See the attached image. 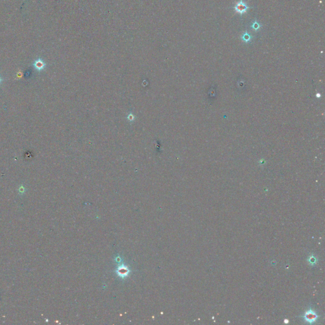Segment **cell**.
<instances>
[{
    "mask_svg": "<svg viewBox=\"0 0 325 325\" xmlns=\"http://www.w3.org/2000/svg\"><path fill=\"white\" fill-rule=\"evenodd\" d=\"M302 318L305 322L310 324H313L316 323V321L318 320L319 316L314 310L310 309L309 310H307L305 313L302 316Z\"/></svg>",
    "mask_w": 325,
    "mask_h": 325,
    "instance_id": "6da1fadb",
    "label": "cell"
},
{
    "mask_svg": "<svg viewBox=\"0 0 325 325\" xmlns=\"http://www.w3.org/2000/svg\"><path fill=\"white\" fill-rule=\"evenodd\" d=\"M116 273L118 274V276H120V277L125 278V277H126L128 275V274L130 273V271L128 269V268L126 266L121 265V266L118 267V269L116 271Z\"/></svg>",
    "mask_w": 325,
    "mask_h": 325,
    "instance_id": "7a4b0ae2",
    "label": "cell"
},
{
    "mask_svg": "<svg viewBox=\"0 0 325 325\" xmlns=\"http://www.w3.org/2000/svg\"><path fill=\"white\" fill-rule=\"evenodd\" d=\"M249 7L247 6V5L243 1V0H241L240 2H239L235 7V10L236 12L239 13L241 15H243L244 13L247 12V10Z\"/></svg>",
    "mask_w": 325,
    "mask_h": 325,
    "instance_id": "3957f363",
    "label": "cell"
},
{
    "mask_svg": "<svg viewBox=\"0 0 325 325\" xmlns=\"http://www.w3.org/2000/svg\"><path fill=\"white\" fill-rule=\"evenodd\" d=\"M33 65L34 68L36 69L37 71H41L42 70L45 69L46 64L41 59H38L34 62Z\"/></svg>",
    "mask_w": 325,
    "mask_h": 325,
    "instance_id": "277c9868",
    "label": "cell"
},
{
    "mask_svg": "<svg viewBox=\"0 0 325 325\" xmlns=\"http://www.w3.org/2000/svg\"><path fill=\"white\" fill-rule=\"evenodd\" d=\"M307 261H308L310 265H316V263H317L318 262V259L317 258H316L314 255H310L308 258V259H307Z\"/></svg>",
    "mask_w": 325,
    "mask_h": 325,
    "instance_id": "5b68a950",
    "label": "cell"
},
{
    "mask_svg": "<svg viewBox=\"0 0 325 325\" xmlns=\"http://www.w3.org/2000/svg\"><path fill=\"white\" fill-rule=\"evenodd\" d=\"M251 39H252L251 36H250L247 32L245 33V34H244L242 36V40L246 43H248L249 41H250Z\"/></svg>",
    "mask_w": 325,
    "mask_h": 325,
    "instance_id": "8992f818",
    "label": "cell"
},
{
    "mask_svg": "<svg viewBox=\"0 0 325 325\" xmlns=\"http://www.w3.org/2000/svg\"><path fill=\"white\" fill-rule=\"evenodd\" d=\"M252 29L257 30L258 29H259V28H260V25H259V24L257 22V21H255V22H254L253 25H252Z\"/></svg>",
    "mask_w": 325,
    "mask_h": 325,
    "instance_id": "52a82bcc",
    "label": "cell"
},
{
    "mask_svg": "<svg viewBox=\"0 0 325 325\" xmlns=\"http://www.w3.org/2000/svg\"><path fill=\"white\" fill-rule=\"evenodd\" d=\"M284 322L285 323H288V319H285V320L284 321Z\"/></svg>",
    "mask_w": 325,
    "mask_h": 325,
    "instance_id": "ba28073f",
    "label": "cell"
},
{
    "mask_svg": "<svg viewBox=\"0 0 325 325\" xmlns=\"http://www.w3.org/2000/svg\"><path fill=\"white\" fill-rule=\"evenodd\" d=\"M1 81H2V79H1V77H0V83H1Z\"/></svg>",
    "mask_w": 325,
    "mask_h": 325,
    "instance_id": "9c48e42d",
    "label": "cell"
}]
</instances>
